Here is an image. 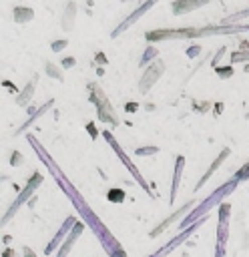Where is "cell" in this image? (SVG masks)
Listing matches in <instances>:
<instances>
[{
  "label": "cell",
  "instance_id": "19",
  "mask_svg": "<svg viewBox=\"0 0 249 257\" xmlns=\"http://www.w3.org/2000/svg\"><path fill=\"white\" fill-rule=\"evenodd\" d=\"M12 18H14V22H28V20H32L34 18V12H32V8H28V6H14V10H12Z\"/></svg>",
  "mask_w": 249,
  "mask_h": 257
},
{
  "label": "cell",
  "instance_id": "26",
  "mask_svg": "<svg viewBox=\"0 0 249 257\" xmlns=\"http://www.w3.org/2000/svg\"><path fill=\"white\" fill-rule=\"evenodd\" d=\"M46 74H50L52 78H56V80H62V72L56 68V64H52V62H46Z\"/></svg>",
  "mask_w": 249,
  "mask_h": 257
},
{
  "label": "cell",
  "instance_id": "5",
  "mask_svg": "<svg viewBox=\"0 0 249 257\" xmlns=\"http://www.w3.org/2000/svg\"><path fill=\"white\" fill-rule=\"evenodd\" d=\"M102 137H104V141H106V143L110 145V149H112V151L116 153V157L120 159V163H122V165H125V167L129 169V173L133 175V179L137 181V185H141V187H143V191H145V193H149V197H155V193L151 191V187H149L147 179H145V177H143V173H141V171H139V169H137V167L133 165L131 157H129V155H127V153H125V151L120 149V145L116 143V139L112 137V133H110L108 128H104V131H102Z\"/></svg>",
  "mask_w": 249,
  "mask_h": 257
},
{
  "label": "cell",
  "instance_id": "9",
  "mask_svg": "<svg viewBox=\"0 0 249 257\" xmlns=\"http://www.w3.org/2000/svg\"><path fill=\"white\" fill-rule=\"evenodd\" d=\"M207 219H209V217H205V219H201V221H197V223H193V225H191L189 229H185V231H181V233H179L177 237H173V239H171V241H169L167 245H163V247H161L159 251H155V253H151L149 257H167V255H169V253H173V251H175L177 247H181V245H183V243H185L187 239H191V235H193V233H195V231H197V229H199V227H201V225H203V223H205Z\"/></svg>",
  "mask_w": 249,
  "mask_h": 257
},
{
  "label": "cell",
  "instance_id": "15",
  "mask_svg": "<svg viewBox=\"0 0 249 257\" xmlns=\"http://www.w3.org/2000/svg\"><path fill=\"white\" fill-rule=\"evenodd\" d=\"M82 231H84V223H80V221H76V225L72 227V231H70V235H68V239L62 243V247L56 251V255L54 257H68V253L72 251V247H74V243L78 241V237L82 235Z\"/></svg>",
  "mask_w": 249,
  "mask_h": 257
},
{
  "label": "cell",
  "instance_id": "10",
  "mask_svg": "<svg viewBox=\"0 0 249 257\" xmlns=\"http://www.w3.org/2000/svg\"><path fill=\"white\" fill-rule=\"evenodd\" d=\"M76 225V217L74 215H68L66 219H64V223H62V227L54 233V237L48 241V245L44 247V255H56V251L62 247V243L68 239V235H70V231H72V227Z\"/></svg>",
  "mask_w": 249,
  "mask_h": 257
},
{
  "label": "cell",
  "instance_id": "1",
  "mask_svg": "<svg viewBox=\"0 0 249 257\" xmlns=\"http://www.w3.org/2000/svg\"><path fill=\"white\" fill-rule=\"evenodd\" d=\"M28 139V143H30V147L34 149V153L38 155V159L42 161V165L50 171V177L56 181V185L62 189V193L68 197V201L72 203V207L76 209V213H78V217L82 219V223L94 233V237L98 239V243L102 245V249H104V253L108 255V257H129L127 255V251L122 249V245L116 241V237L110 233V229L102 223V219L94 213V209L86 203V199H84V195L78 191V187L66 177V173L60 169V165L52 159V155L46 151V147L34 137V135H28L26 137Z\"/></svg>",
  "mask_w": 249,
  "mask_h": 257
},
{
  "label": "cell",
  "instance_id": "33",
  "mask_svg": "<svg viewBox=\"0 0 249 257\" xmlns=\"http://www.w3.org/2000/svg\"><path fill=\"white\" fill-rule=\"evenodd\" d=\"M22 251H24V255H26V257H36V255H34V251H32V249H28V247H24Z\"/></svg>",
  "mask_w": 249,
  "mask_h": 257
},
{
  "label": "cell",
  "instance_id": "16",
  "mask_svg": "<svg viewBox=\"0 0 249 257\" xmlns=\"http://www.w3.org/2000/svg\"><path fill=\"white\" fill-rule=\"evenodd\" d=\"M52 104H54V100L50 98V100H46V102H44V104H42L38 110H34V112H32V114L26 118V122H24V124H20V128H16V131H14V137H18V135L26 133V131H28V126H30V124H32L36 118H40V116H42L46 110H50V108H52Z\"/></svg>",
  "mask_w": 249,
  "mask_h": 257
},
{
  "label": "cell",
  "instance_id": "22",
  "mask_svg": "<svg viewBox=\"0 0 249 257\" xmlns=\"http://www.w3.org/2000/svg\"><path fill=\"white\" fill-rule=\"evenodd\" d=\"M245 18H249V8L239 10V12L231 14V16H227V18H223L219 24H223V26H237V22H239V20H245Z\"/></svg>",
  "mask_w": 249,
  "mask_h": 257
},
{
  "label": "cell",
  "instance_id": "21",
  "mask_svg": "<svg viewBox=\"0 0 249 257\" xmlns=\"http://www.w3.org/2000/svg\"><path fill=\"white\" fill-rule=\"evenodd\" d=\"M157 56H159V48H157V46H153V44H151V46H147V48H145V52H143V56H141V60H139V66H141V68H143V66L147 68V66H149V62H151V60H155ZM151 64H153V62H151Z\"/></svg>",
  "mask_w": 249,
  "mask_h": 257
},
{
  "label": "cell",
  "instance_id": "6",
  "mask_svg": "<svg viewBox=\"0 0 249 257\" xmlns=\"http://www.w3.org/2000/svg\"><path fill=\"white\" fill-rule=\"evenodd\" d=\"M42 181H44L42 173L34 171V173H32V177H30V179L26 181L24 189H22V191L18 193V197H16V199L12 201V205H10V207L6 209V213L2 215V225H6V223H8V221H10V219H12V217H14L16 213H18V209H20V207H22V205H24V203H26V201H28V199H30V197L34 195V191H36V189H38V187L42 185Z\"/></svg>",
  "mask_w": 249,
  "mask_h": 257
},
{
  "label": "cell",
  "instance_id": "31",
  "mask_svg": "<svg viewBox=\"0 0 249 257\" xmlns=\"http://www.w3.org/2000/svg\"><path fill=\"white\" fill-rule=\"evenodd\" d=\"M74 64H76V60H74L72 56H66V58L60 60V66H62V68H72Z\"/></svg>",
  "mask_w": 249,
  "mask_h": 257
},
{
  "label": "cell",
  "instance_id": "14",
  "mask_svg": "<svg viewBox=\"0 0 249 257\" xmlns=\"http://www.w3.org/2000/svg\"><path fill=\"white\" fill-rule=\"evenodd\" d=\"M183 169H185V157L183 155H177V159H175V171H173V181H171V191H169V205L175 203V197L179 193V183H181Z\"/></svg>",
  "mask_w": 249,
  "mask_h": 257
},
{
  "label": "cell",
  "instance_id": "27",
  "mask_svg": "<svg viewBox=\"0 0 249 257\" xmlns=\"http://www.w3.org/2000/svg\"><path fill=\"white\" fill-rule=\"evenodd\" d=\"M68 46V40L66 38H62V40H54V42H50V48L54 50V52H60V50H64Z\"/></svg>",
  "mask_w": 249,
  "mask_h": 257
},
{
  "label": "cell",
  "instance_id": "17",
  "mask_svg": "<svg viewBox=\"0 0 249 257\" xmlns=\"http://www.w3.org/2000/svg\"><path fill=\"white\" fill-rule=\"evenodd\" d=\"M209 0H195V2H189V0H179V2H173L171 4V10L179 16V14H185V12H191V10H197L201 6H207Z\"/></svg>",
  "mask_w": 249,
  "mask_h": 257
},
{
  "label": "cell",
  "instance_id": "12",
  "mask_svg": "<svg viewBox=\"0 0 249 257\" xmlns=\"http://www.w3.org/2000/svg\"><path fill=\"white\" fill-rule=\"evenodd\" d=\"M153 6H155V2H145V4H139V6H137V10H135L133 14H129V16H127V18H125V20H122V22H120V24H118V26H116L112 32H110V38L120 36V34H122L127 28H131V26H133V24H135V22H137L141 16H145V14H147V10H151Z\"/></svg>",
  "mask_w": 249,
  "mask_h": 257
},
{
  "label": "cell",
  "instance_id": "11",
  "mask_svg": "<svg viewBox=\"0 0 249 257\" xmlns=\"http://www.w3.org/2000/svg\"><path fill=\"white\" fill-rule=\"evenodd\" d=\"M163 72H165V62L163 60H155L153 64H149L145 68L141 80H139V92L141 94H147L153 88V84L163 76Z\"/></svg>",
  "mask_w": 249,
  "mask_h": 257
},
{
  "label": "cell",
  "instance_id": "8",
  "mask_svg": "<svg viewBox=\"0 0 249 257\" xmlns=\"http://www.w3.org/2000/svg\"><path fill=\"white\" fill-rule=\"evenodd\" d=\"M197 205H199V203H197L195 199L187 201V203H185V205H183L181 209L173 211V213H171L169 217H165V219H163V221H161V223H159L157 227H153L149 235H151L153 239H155V237H159V235H161V233H165V231H167V229H169V227H171V225H173L175 221H179V223H181V221H183V219H185V217H187V215H189V213H191V211H193V209H195Z\"/></svg>",
  "mask_w": 249,
  "mask_h": 257
},
{
  "label": "cell",
  "instance_id": "25",
  "mask_svg": "<svg viewBox=\"0 0 249 257\" xmlns=\"http://www.w3.org/2000/svg\"><path fill=\"white\" fill-rule=\"evenodd\" d=\"M135 153H137L139 157H149V155H157V153H159V147H155V145H153V147H139Z\"/></svg>",
  "mask_w": 249,
  "mask_h": 257
},
{
  "label": "cell",
  "instance_id": "4",
  "mask_svg": "<svg viewBox=\"0 0 249 257\" xmlns=\"http://www.w3.org/2000/svg\"><path fill=\"white\" fill-rule=\"evenodd\" d=\"M88 92H90V96H88L90 102L96 106L98 118H100L102 122H108L110 126H118L120 118H118V114L114 112V106L110 104L108 96L100 90V86H98L96 82H88Z\"/></svg>",
  "mask_w": 249,
  "mask_h": 257
},
{
  "label": "cell",
  "instance_id": "13",
  "mask_svg": "<svg viewBox=\"0 0 249 257\" xmlns=\"http://www.w3.org/2000/svg\"><path fill=\"white\" fill-rule=\"evenodd\" d=\"M229 155H231V149H229V147H223V149L219 151V155L215 157V161L209 165V169H207V171L203 173V177L197 181V185H195V193H197V191H199V189H201V187H203V185L213 177V173L223 165V161H227V157H229Z\"/></svg>",
  "mask_w": 249,
  "mask_h": 257
},
{
  "label": "cell",
  "instance_id": "7",
  "mask_svg": "<svg viewBox=\"0 0 249 257\" xmlns=\"http://www.w3.org/2000/svg\"><path fill=\"white\" fill-rule=\"evenodd\" d=\"M219 221H217V243H215V257L227 255V239H229V219H231V205L223 203L219 209Z\"/></svg>",
  "mask_w": 249,
  "mask_h": 257
},
{
  "label": "cell",
  "instance_id": "28",
  "mask_svg": "<svg viewBox=\"0 0 249 257\" xmlns=\"http://www.w3.org/2000/svg\"><path fill=\"white\" fill-rule=\"evenodd\" d=\"M110 201H116V203H120V201H125V193L122 191H118V189H112V191H108V195H106Z\"/></svg>",
  "mask_w": 249,
  "mask_h": 257
},
{
  "label": "cell",
  "instance_id": "3",
  "mask_svg": "<svg viewBox=\"0 0 249 257\" xmlns=\"http://www.w3.org/2000/svg\"><path fill=\"white\" fill-rule=\"evenodd\" d=\"M237 185H239V181H235V179H229V181H225L221 187H217L207 199H203L181 223H179V229L181 231H185V229H189L193 223H197V221H201V219H205V217H209V211L213 209V207H221L223 205V201L231 195V193H235V189H237Z\"/></svg>",
  "mask_w": 249,
  "mask_h": 257
},
{
  "label": "cell",
  "instance_id": "30",
  "mask_svg": "<svg viewBox=\"0 0 249 257\" xmlns=\"http://www.w3.org/2000/svg\"><path fill=\"white\" fill-rule=\"evenodd\" d=\"M215 70H217V74L223 76V78H231V76H233V68H231V66H229V68H221V66H217Z\"/></svg>",
  "mask_w": 249,
  "mask_h": 257
},
{
  "label": "cell",
  "instance_id": "20",
  "mask_svg": "<svg viewBox=\"0 0 249 257\" xmlns=\"http://www.w3.org/2000/svg\"><path fill=\"white\" fill-rule=\"evenodd\" d=\"M74 12H76V4L74 2H68L66 4V12L60 18V24H62L64 30H70L74 26Z\"/></svg>",
  "mask_w": 249,
  "mask_h": 257
},
{
  "label": "cell",
  "instance_id": "18",
  "mask_svg": "<svg viewBox=\"0 0 249 257\" xmlns=\"http://www.w3.org/2000/svg\"><path fill=\"white\" fill-rule=\"evenodd\" d=\"M36 82H38V74H34V76H32V80H30V82H26L24 90H22V92L16 96V104H18V106H26V104L32 100V94H34Z\"/></svg>",
  "mask_w": 249,
  "mask_h": 257
},
{
  "label": "cell",
  "instance_id": "23",
  "mask_svg": "<svg viewBox=\"0 0 249 257\" xmlns=\"http://www.w3.org/2000/svg\"><path fill=\"white\" fill-rule=\"evenodd\" d=\"M245 60H249V48H239V50L231 52V64L245 62Z\"/></svg>",
  "mask_w": 249,
  "mask_h": 257
},
{
  "label": "cell",
  "instance_id": "29",
  "mask_svg": "<svg viewBox=\"0 0 249 257\" xmlns=\"http://www.w3.org/2000/svg\"><path fill=\"white\" fill-rule=\"evenodd\" d=\"M22 163H24V157H22L18 151H14L12 157H10V165H12V167H20Z\"/></svg>",
  "mask_w": 249,
  "mask_h": 257
},
{
  "label": "cell",
  "instance_id": "24",
  "mask_svg": "<svg viewBox=\"0 0 249 257\" xmlns=\"http://www.w3.org/2000/svg\"><path fill=\"white\" fill-rule=\"evenodd\" d=\"M233 179H235V181H239V183H243V181H247V179H249V161H247V163H245V165L235 173V177H233Z\"/></svg>",
  "mask_w": 249,
  "mask_h": 257
},
{
  "label": "cell",
  "instance_id": "32",
  "mask_svg": "<svg viewBox=\"0 0 249 257\" xmlns=\"http://www.w3.org/2000/svg\"><path fill=\"white\" fill-rule=\"evenodd\" d=\"M201 52V46H191L189 50H187V56H197Z\"/></svg>",
  "mask_w": 249,
  "mask_h": 257
},
{
  "label": "cell",
  "instance_id": "2",
  "mask_svg": "<svg viewBox=\"0 0 249 257\" xmlns=\"http://www.w3.org/2000/svg\"><path fill=\"white\" fill-rule=\"evenodd\" d=\"M233 32H249V26H223V24H207V26H187V28H161L145 32L147 42L159 40H187V38H203L215 34H233Z\"/></svg>",
  "mask_w": 249,
  "mask_h": 257
}]
</instances>
